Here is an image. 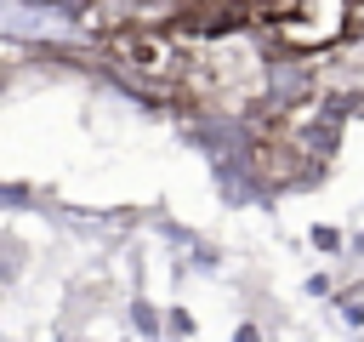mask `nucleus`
Here are the masks:
<instances>
[{"mask_svg": "<svg viewBox=\"0 0 364 342\" xmlns=\"http://www.w3.org/2000/svg\"><path fill=\"white\" fill-rule=\"evenodd\" d=\"M313 245H318V251H341V234H336L330 222H318V228H313Z\"/></svg>", "mask_w": 364, "mask_h": 342, "instance_id": "f03ea898", "label": "nucleus"}, {"mask_svg": "<svg viewBox=\"0 0 364 342\" xmlns=\"http://www.w3.org/2000/svg\"><path fill=\"white\" fill-rule=\"evenodd\" d=\"M102 51H108V68L136 91H176L188 68V46L159 28H114Z\"/></svg>", "mask_w": 364, "mask_h": 342, "instance_id": "f257e3e1", "label": "nucleus"}]
</instances>
